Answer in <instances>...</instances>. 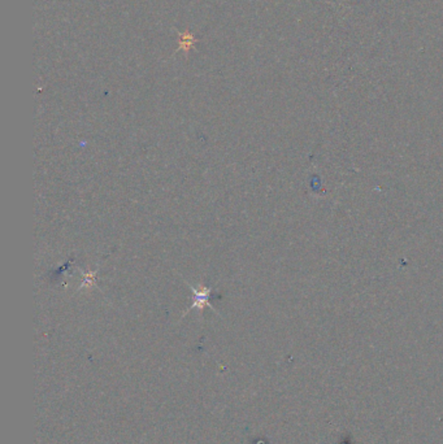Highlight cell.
Segmentation results:
<instances>
[{
	"mask_svg": "<svg viewBox=\"0 0 443 444\" xmlns=\"http://www.w3.org/2000/svg\"><path fill=\"white\" fill-rule=\"evenodd\" d=\"M188 287L193 290V294H194V300H193V306L188 308L187 310H191V309H199L202 310L203 308L212 307L210 306V293L212 290L208 288V287H200V288H197V287H193V286L188 285Z\"/></svg>",
	"mask_w": 443,
	"mask_h": 444,
	"instance_id": "obj_1",
	"label": "cell"
}]
</instances>
